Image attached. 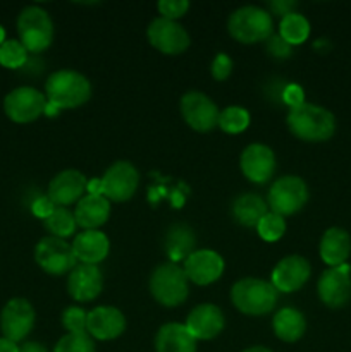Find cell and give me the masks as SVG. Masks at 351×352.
I'll return each instance as SVG.
<instances>
[{
  "instance_id": "obj_5",
  "label": "cell",
  "mask_w": 351,
  "mask_h": 352,
  "mask_svg": "<svg viewBox=\"0 0 351 352\" xmlns=\"http://www.w3.org/2000/svg\"><path fill=\"white\" fill-rule=\"evenodd\" d=\"M188 277L181 265L178 263H162L151 272L148 289L158 305L165 308H176L181 306L189 296Z\"/></svg>"
},
{
  "instance_id": "obj_15",
  "label": "cell",
  "mask_w": 351,
  "mask_h": 352,
  "mask_svg": "<svg viewBox=\"0 0 351 352\" xmlns=\"http://www.w3.org/2000/svg\"><path fill=\"white\" fill-rule=\"evenodd\" d=\"M224 258L213 250H195L184 261L182 270L189 282L196 285H210L224 274Z\"/></svg>"
},
{
  "instance_id": "obj_3",
  "label": "cell",
  "mask_w": 351,
  "mask_h": 352,
  "mask_svg": "<svg viewBox=\"0 0 351 352\" xmlns=\"http://www.w3.org/2000/svg\"><path fill=\"white\" fill-rule=\"evenodd\" d=\"M279 299L277 289L272 282L262 278L246 277L237 280L231 289V301L237 311L248 316L268 315L275 308Z\"/></svg>"
},
{
  "instance_id": "obj_13",
  "label": "cell",
  "mask_w": 351,
  "mask_h": 352,
  "mask_svg": "<svg viewBox=\"0 0 351 352\" xmlns=\"http://www.w3.org/2000/svg\"><path fill=\"white\" fill-rule=\"evenodd\" d=\"M181 113L184 122L198 133H209L219 124L215 102L202 91H186L181 98Z\"/></svg>"
},
{
  "instance_id": "obj_25",
  "label": "cell",
  "mask_w": 351,
  "mask_h": 352,
  "mask_svg": "<svg viewBox=\"0 0 351 352\" xmlns=\"http://www.w3.org/2000/svg\"><path fill=\"white\" fill-rule=\"evenodd\" d=\"M196 248L195 230L186 223H172L164 236V251L171 263L184 261Z\"/></svg>"
},
{
  "instance_id": "obj_28",
  "label": "cell",
  "mask_w": 351,
  "mask_h": 352,
  "mask_svg": "<svg viewBox=\"0 0 351 352\" xmlns=\"http://www.w3.org/2000/svg\"><path fill=\"white\" fill-rule=\"evenodd\" d=\"M272 330L282 342H296L306 330V320L296 308H282L272 318Z\"/></svg>"
},
{
  "instance_id": "obj_17",
  "label": "cell",
  "mask_w": 351,
  "mask_h": 352,
  "mask_svg": "<svg viewBox=\"0 0 351 352\" xmlns=\"http://www.w3.org/2000/svg\"><path fill=\"white\" fill-rule=\"evenodd\" d=\"M240 168L248 181L265 184L275 172V155L267 144H248L240 157Z\"/></svg>"
},
{
  "instance_id": "obj_44",
  "label": "cell",
  "mask_w": 351,
  "mask_h": 352,
  "mask_svg": "<svg viewBox=\"0 0 351 352\" xmlns=\"http://www.w3.org/2000/svg\"><path fill=\"white\" fill-rule=\"evenodd\" d=\"M0 352H19L16 342L6 339V337H0Z\"/></svg>"
},
{
  "instance_id": "obj_47",
  "label": "cell",
  "mask_w": 351,
  "mask_h": 352,
  "mask_svg": "<svg viewBox=\"0 0 351 352\" xmlns=\"http://www.w3.org/2000/svg\"><path fill=\"white\" fill-rule=\"evenodd\" d=\"M3 41H6V30H3V28L0 26V45H2Z\"/></svg>"
},
{
  "instance_id": "obj_16",
  "label": "cell",
  "mask_w": 351,
  "mask_h": 352,
  "mask_svg": "<svg viewBox=\"0 0 351 352\" xmlns=\"http://www.w3.org/2000/svg\"><path fill=\"white\" fill-rule=\"evenodd\" d=\"M310 274H312L310 261L299 254H291V256L282 258L275 265L270 282L277 289V292L291 294V292L299 291L308 282Z\"/></svg>"
},
{
  "instance_id": "obj_36",
  "label": "cell",
  "mask_w": 351,
  "mask_h": 352,
  "mask_svg": "<svg viewBox=\"0 0 351 352\" xmlns=\"http://www.w3.org/2000/svg\"><path fill=\"white\" fill-rule=\"evenodd\" d=\"M157 9L160 12V17L178 21L179 17H182L188 12L189 2L188 0H160L157 3Z\"/></svg>"
},
{
  "instance_id": "obj_32",
  "label": "cell",
  "mask_w": 351,
  "mask_h": 352,
  "mask_svg": "<svg viewBox=\"0 0 351 352\" xmlns=\"http://www.w3.org/2000/svg\"><path fill=\"white\" fill-rule=\"evenodd\" d=\"M28 60V50L19 40H6L0 45V65L7 69H21Z\"/></svg>"
},
{
  "instance_id": "obj_26",
  "label": "cell",
  "mask_w": 351,
  "mask_h": 352,
  "mask_svg": "<svg viewBox=\"0 0 351 352\" xmlns=\"http://www.w3.org/2000/svg\"><path fill=\"white\" fill-rule=\"evenodd\" d=\"M157 352H196V339L184 323H165L155 336Z\"/></svg>"
},
{
  "instance_id": "obj_22",
  "label": "cell",
  "mask_w": 351,
  "mask_h": 352,
  "mask_svg": "<svg viewBox=\"0 0 351 352\" xmlns=\"http://www.w3.org/2000/svg\"><path fill=\"white\" fill-rule=\"evenodd\" d=\"M71 246L79 263L98 265L109 256L110 241L102 230H83L74 237Z\"/></svg>"
},
{
  "instance_id": "obj_46",
  "label": "cell",
  "mask_w": 351,
  "mask_h": 352,
  "mask_svg": "<svg viewBox=\"0 0 351 352\" xmlns=\"http://www.w3.org/2000/svg\"><path fill=\"white\" fill-rule=\"evenodd\" d=\"M243 352H272V351L264 346H253V347H248V349H244Z\"/></svg>"
},
{
  "instance_id": "obj_14",
  "label": "cell",
  "mask_w": 351,
  "mask_h": 352,
  "mask_svg": "<svg viewBox=\"0 0 351 352\" xmlns=\"http://www.w3.org/2000/svg\"><path fill=\"white\" fill-rule=\"evenodd\" d=\"M319 298L327 308H343L351 299V267L348 263L341 267L327 268L317 282Z\"/></svg>"
},
{
  "instance_id": "obj_23",
  "label": "cell",
  "mask_w": 351,
  "mask_h": 352,
  "mask_svg": "<svg viewBox=\"0 0 351 352\" xmlns=\"http://www.w3.org/2000/svg\"><path fill=\"white\" fill-rule=\"evenodd\" d=\"M320 258L329 268L341 267L351 254V236L341 227H330L323 232L319 246Z\"/></svg>"
},
{
  "instance_id": "obj_24",
  "label": "cell",
  "mask_w": 351,
  "mask_h": 352,
  "mask_svg": "<svg viewBox=\"0 0 351 352\" xmlns=\"http://www.w3.org/2000/svg\"><path fill=\"white\" fill-rule=\"evenodd\" d=\"M110 217V201L105 196L85 195L74 208V219L81 229L98 230Z\"/></svg>"
},
{
  "instance_id": "obj_8",
  "label": "cell",
  "mask_w": 351,
  "mask_h": 352,
  "mask_svg": "<svg viewBox=\"0 0 351 352\" xmlns=\"http://www.w3.org/2000/svg\"><path fill=\"white\" fill-rule=\"evenodd\" d=\"M34 261L48 275L61 277L78 265L72 246L65 239L47 236L38 241L34 248Z\"/></svg>"
},
{
  "instance_id": "obj_2",
  "label": "cell",
  "mask_w": 351,
  "mask_h": 352,
  "mask_svg": "<svg viewBox=\"0 0 351 352\" xmlns=\"http://www.w3.org/2000/svg\"><path fill=\"white\" fill-rule=\"evenodd\" d=\"M47 102L61 110L78 109L92 98V82L81 72L72 69H58L48 76L45 82Z\"/></svg>"
},
{
  "instance_id": "obj_33",
  "label": "cell",
  "mask_w": 351,
  "mask_h": 352,
  "mask_svg": "<svg viewBox=\"0 0 351 352\" xmlns=\"http://www.w3.org/2000/svg\"><path fill=\"white\" fill-rule=\"evenodd\" d=\"M258 236L267 243H275L286 234V219L274 212H268L257 226Z\"/></svg>"
},
{
  "instance_id": "obj_7",
  "label": "cell",
  "mask_w": 351,
  "mask_h": 352,
  "mask_svg": "<svg viewBox=\"0 0 351 352\" xmlns=\"http://www.w3.org/2000/svg\"><path fill=\"white\" fill-rule=\"evenodd\" d=\"M308 201V186L298 175H284L272 182L267 195V205L270 212L281 217L298 213Z\"/></svg>"
},
{
  "instance_id": "obj_1",
  "label": "cell",
  "mask_w": 351,
  "mask_h": 352,
  "mask_svg": "<svg viewBox=\"0 0 351 352\" xmlns=\"http://www.w3.org/2000/svg\"><path fill=\"white\" fill-rule=\"evenodd\" d=\"M289 131L306 143H322L336 133V117L326 107L315 103H301L289 109L286 117Z\"/></svg>"
},
{
  "instance_id": "obj_12",
  "label": "cell",
  "mask_w": 351,
  "mask_h": 352,
  "mask_svg": "<svg viewBox=\"0 0 351 352\" xmlns=\"http://www.w3.org/2000/svg\"><path fill=\"white\" fill-rule=\"evenodd\" d=\"M140 184V172L131 162L117 160L110 165L102 177L103 196L109 201H127L136 192Z\"/></svg>"
},
{
  "instance_id": "obj_41",
  "label": "cell",
  "mask_w": 351,
  "mask_h": 352,
  "mask_svg": "<svg viewBox=\"0 0 351 352\" xmlns=\"http://www.w3.org/2000/svg\"><path fill=\"white\" fill-rule=\"evenodd\" d=\"M296 6H298V3H296L295 0H272V2H268V9H270L268 12L284 17L288 16V14L296 12Z\"/></svg>"
},
{
  "instance_id": "obj_18",
  "label": "cell",
  "mask_w": 351,
  "mask_h": 352,
  "mask_svg": "<svg viewBox=\"0 0 351 352\" xmlns=\"http://www.w3.org/2000/svg\"><path fill=\"white\" fill-rule=\"evenodd\" d=\"M86 186H88V179L83 172L76 170V168H67L55 175L48 184L47 196L52 199L55 206H67L76 205L79 199L85 196Z\"/></svg>"
},
{
  "instance_id": "obj_42",
  "label": "cell",
  "mask_w": 351,
  "mask_h": 352,
  "mask_svg": "<svg viewBox=\"0 0 351 352\" xmlns=\"http://www.w3.org/2000/svg\"><path fill=\"white\" fill-rule=\"evenodd\" d=\"M86 191H88V195L103 196L102 177H95V179H92V181H88V186H86Z\"/></svg>"
},
{
  "instance_id": "obj_40",
  "label": "cell",
  "mask_w": 351,
  "mask_h": 352,
  "mask_svg": "<svg viewBox=\"0 0 351 352\" xmlns=\"http://www.w3.org/2000/svg\"><path fill=\"white\" fill-rule=\"evenodd\" d=\"M55 208H57V206L52 203V199L48 198L47 195L38 196V198L31 203V212H33L34 217H38V219H41V220L48 219V217L54 213Z\"/></svg>"
},
{
  "instance_id": "obj_29",
  "label": "cell",
  "mask_w": 351,
  "mask_h": 352,
  "mask_svg": "<svg viewBox=\"0 0 351 352\" xmlns=\"http://www.w3.org/2000/svg\"><path fill=\"white\" fill-rule=\"evenodd\" d=\"M279 34L284 38L291 47L301 45L310 36V23L303 14L291 12L288 16L281 17L279 23Z\"/></svg>"
},
{
  "instance_id": "obj_39",
  "label": "cell",
  "mask_w": 351,
  "mask_h": 352,
  "mask_svg": "<svg viewBox=\"0 0 351 352\" xmlns=\"http://www.w3.org/2000/svg\"><path fill=\"white\" fill-rule=\"evenodd\" d=\"M282 103L288 105L289 109L305 103V91H303L301 86L296 85V82H289V85H286L284 91H282Z\"/></svg>"
},
{
  "instance_id": "obj_34",
  "label": "cell",
  "mask_w": 351,
  "mask_h": 352,
  "mask_svg": "<svg viewBox=\"0 0 351 352\" xmlns=\"http://www.w3.org/2000/svg\"><path fill=\"white\" fill-rule=\"evenodd\" d=\"M54 352H95V342L88 332L65 333L55 344Z\"/></svg>"
},
{
  "instance_id": "obj_30",
  "label": "cell",
  "mask_w": 351,
  "mask_h": 352,
  "mask_svg": "<svg viewBox=\"0 0 351 352\" xmlns=\"http://www.w3.org/2000/svg\"><path fill=\"white\" fill-rule=\"evenodd\" d=\"M45 229L52 234L54 237H58V239H67L72 234L76 232V223L74 212H71L69 208H62V206H57L54 210L48 219L43 220Z\"/></svg>"
},
{
  "instance_id": "obj_11",
  "label": "cell",
  "mask_w": 351,
  "mask_h": 352,
  "mask_svg": "<svg viewBox=\"0 0 351 352\" xmlns=\"http://www.w3.org/2000/svg\"><path fill=\"white\" fill-rule=\"evenodd\" d=\"M148 41L153 48L165 55H179L186 52L191 43L189 33L178 21L165 19V17H155L147 30Z\"/></svg>"
},
{
  "instance_id": "obj_35",
  "label": "cell",
  "mask_w": 351,
  "mask_h": 352,
  "mask_svg": "<svg viewBox=\"0 0 351 352\" xmlns=\"http://www.w3.org/2000/svg\"><path fill=\"white\" fill-rule=\"evenodd\" d=\"M86 320L88 313L79 306H69L62 311V327L67 330V333H79L86 332Z\"/></svg>"
},
{
  "instance_id": "obj_31",
  "label": "cell",
  "mask_w": 351,
  "mask_h": 352,
  "mask_svg": "<svg viewBox=\"0 0 351 352\" xmlns=\"http://www.w3.org/2000/svg\"><path fill=\"white\" fill-rule=\"evenodd\" d=\"M250 120L251 117L246 109L237 105H231V107H226L224 110H220L219 124H217V126L227 134H240L248 129Z\"/></svg>"
},
{
  "instance_id": "obj_4",
  "label": "cell",
  "mask_w": 351,
  "mask_h": 352,
  "mask_svg": "<svg viewBox=\"0 0 351 352\" xmlns=\"http://www.w3.org/2000/svg\"><path fill=\"white\" fill-rule=\"evenodd\" d=\"M227 30L240 43L253 45L258 41H267L274 34V19L272 14L262 7L243 6L229 16Z\"/></svg>"
},
{
  "instance_id": "obj_21",
  "label": "cell",
  "mask_w": 351,
  "mask_h": 352,
  "mask_svg": "<svg viewBox=\"0 0 351 352\" xmlns=\"http://www.w3.org/2000/svg\"><path fill=\"white\" fill-rule=\"evenodd\" d=\"M126 330V318L123 311L114 306H98L88 313L86 332L92 339L114 340Z\"/></svg>"
},
{
  "instance_id": "obj_27",
  "label": "cell",
  "mask_w": 351,
  "mask_h": 352,
  "mask_svg": "<svg viewBox=\"0 0 351 352\" xmlns=\"http://www.w3.org/2000/svg\"><path fill=\"white\" fill-rule=\"evenodd\" d=\"M233 217L240 226L257 227L268 213V205L262 196L255 192H243L233 201Z\"/></svg>"
},
{
  "instance_id": "obj_45",
  "label": "cell",
  "mask_w": 351,
  "mask_h": 352,
  "mask_svg": "<svg viewBox=\"0 0 351 352\" xmlns=\"http://www.w3.org/2000/svg\"><path fill=\"white\" fill-rule=\"evenodd\" d=\"M58 112H61V109H58V107H55L54 103H50V102H47V105H45V116H48V117H55V116H58Z\"/></svg>"
},
{
  "instance_id": "obj_10",
  "label": "cell",
  "mask_w": 351,
  "mask_h": 352,
  "mask_svg": "<svg viewBox=\"0 0 351 352\" xmlns=\"http://www.w3.org/2000/svg\"><path fill=\"white\" fill-rule=\"evenodd\" d=\"M36 313L33 305L24 298H12L6 302L0 313V330L6 339L21 342L33 330Z\"/></svg>"
},
{
  "instance_id": "obj_38",
  "label": "cell",
  "mask_w": 351,
  "mask_h": 352,
  "mask_svg": "<svg viewBox=\"0 0 351 352\" xmlns=\"http://www.w3.org/2000/svg\"><path fill=\"white\" fill-rule=\"evenodd\" d=\"M265 50L270 57L274 58H289L292 55V47L281 38V34H272L267 41H265Z\"/></svg>"
},
{
  "instance_id": "obj_6",
  "label": "cell",
  "mask_w": 351,
  "mask_h": 352,
  "mask_svg": "<svg viewBox=\"0 0 351 352\" xmlns=\"http://www.w3.org/2000/svg\"><path fill=\"white\" fill-rule=\"evenodd\" d=\"M19 41L28 54H41L54 40V21L50 14L38 6H28L17 17Z\"/></svg>"
},
{
  "instance_id": "obj_43",
  "label": "cell",
  "mask_w": 351,
  "mask_h": 352,
  "mask_svg": "<svg viewBox=\"0 0 351 352\" xmlns=\"http://www.w3.org/2000/svg\"><path fill=\"white\" fill-rule=\"evenodd\" d=\"M19 352H48L47 347L40 342H26L19 347Z\"/></svg>"
},
{
  "instance_id": "obj_19",
  "label": "cell",
  "mask_w": 351,
  "mask_h": 352,
  "mask_svg": "<svg viewBox=\"0 0 351 352\" xmlns=\"http://www.w3.org/2000/svg\"><path fill=\"white\" fill-rule=\"evenodd\" d=\"M103 289V274L98 265L78 263L67 275V292L74 301L89 302Z\"/></svg>"
},
{
  "instance_id": "obj_37",
  "label": "cell",
  "mask_w": 351,
  "mask_h": 352,
  "mask_svg": "<svg viewBox=\"0 0 351 352\" xmlns=\"http://www.w3.org/2000/svg\"><path fill=\"white\" fill-rule=\"evenodd\" d=\"M210 72H212V78L215 81H226L233 72V58L224 52L217 54L213 57L212 65H210Z\"/></svg>"
},
{
  "instance_id": "obj_9",
  "label": "cell",
  "mask_w": 351,
  "mask_h": 352,
  "mask_svg": "<svg viewBox=\"0 0 351 352\" xmlns=\"http://www.w3.org/2000/svg\"><path fill=\"white\" fill-rule=\"evenodd\" d=\"M47 96L31 86H19L3 98V112L12 122L30 124L43 116Z\"/></svg>"
},
{
  "instance_id": "obj_20",
  "label": "cell",
  "mask_w": 351,
  "mask_h": 352,
  "mask_svg": "<svg viewBox=\"0 0 351 352\" xmlns=\"http://www.w3.org/2000/svg\"><path fill=\"white\" fill-rule=\"evenodd\" d=\"M184 325L196 340H212L224 330L226 318L219 306L203 302L189 311Z\"/></svg>"
}]
</instances>
